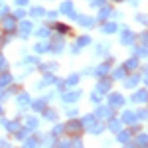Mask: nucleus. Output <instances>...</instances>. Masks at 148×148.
<instances>
[{
    "instance_id": "obj_42",
    "label": "nucleus",
    "mask_w": 148,
    "mask_h": 148,
    "mask_svg": "<svg viewBox=\"0 0 148 148\" xmlns=\"http://www.w3.org/2000/svg\"><path fill=\"white\" fill-rule=\"evenodd\" d=\"M26 2H28V0H16V4H18V6H24Z\"/></svg>"
},
{
    "instance_id": "obj_15",
    "label": "nucleus",
    "mask_w": 148,
    "mask_h": 148,
    "mask_svg": "<svg viewBox=\"0 0 148 148\" xmlns=\"http://www.w3.org/2000/svg\"><path fill=\"white\" fill-rule=\"evenodd\" d=\"M97 91H99V93H105V91H109V81H101V85L97 87Z\"/></svg>"
},
{
    "instance_id": "obj_20",
    "label": "nucleus",
    "mask_w": 148,
    "mask_h": 148,
    "mask_svg": "<svg viewBox=\"0 0 148 148\" xmlns=\"http://www.w3.org/2000/svg\"><path fill=\"white\" fill-rule=\"evenodd\" d=\"M111 130H113V132H119V128H121V123H119V121H111Z\"/></svg>"
},
{
    "instance_id": "obj_41",
    "label": "nucleus",
    "mask_w": 148,
    "mask_h": 148,
    "mask_svg": "<svg viewBox=\"0 0 148 148\" xmlns=\"http://www.w3.org/2000/svg\"><path fill=\"white\" fill-rule=\"evenodd\" d=\"M138 116H140V119H144V116H148V113H146V111H140V113H138Z\"/></svg>"
},
{
    "instance_id": "obj_10",
    "label": "nucleus",
    "mask_w": 148,
    "mask_h": 148,
    "mask_svg": "<svg viewBox=\"0 0 148 148\" xmlns=\"http://www.w3.org/2000/svg\"><path fill=\"white\" fill-rule=\"evenodd\" d=\"M2 26H4L8 32L14 30V18H4V20H2Z\"/></svg>"
},
{
    "instance_id": "obj_45",
    "label": "nucleus",
    "mask_w": 148,
    "mask_h": 148,
    "mask_svg": "<svg viewBox=\"0 0 148 148\" xmlns=\"http://www.w3.org/2000/svg\"><path fill=\"white\" fill-rule=\"evenodd\" d=\"M0 113H2V111H0Z\"/></svg>"
},
{
    "instance_id": "obj_12",
    "label": "nucleus",
    "mask_w": 148,
    "mask_h": 148,
    "mask_svg": "<svg viewBox=\"0 0 148 148\" xmlns=\"http://www.w3.org/2000/svg\"><path fill=\"white\" fill-rule=\"evenodd\" d=\"M136 144H138V146H144V144H148V136H146V134H138Z\"/></svg>"
},
{
    "instance_id": "obj_14",
    "label": "nucleus",
    "mask_w": 148,
    "mask_h": 148,
    "mask_svg": "<svg viewBox=\"0 0 148 148\" xmlns=\"http://www.w3.org/2000/svg\"><path fill=\"white\" fill-rule=\"evenodd\" d=\"M136 83H138V77H130V79H126V83H125V87H136Z\"/></svg>"
},
{
    "instance_id": "obj_9",
    "label": "nucleus",
    "mask_w": 148,
    "mask_h": 148,
    "mask_svg": "<svg viewBox=\"0 0 148 148\" xmlns=\"http://www.w3.org/2000/svg\"><path fill=\"white\" fill-rule=\"evenodd\" d=\"M123 121L130 125V123H134V121H136V116H134V113H130V111H126V113L123 114Z\"/></svg>"
},
{
    "instance_id": "obj_27",
    "label": "nucleus",
    "mask_w": 148,
    "mask_h": 148,
    "mask_svg": "<svg viewBox=\"0 0 148 148\" xmlns=\"http://www.w3.org/2000/svg\"><path fill=\"white\" fill-rule=\"evenodd\" d=\"M148 53V47H138L136 49V56H146Z\"/></svg>"
},
{
    "instance_id": "obj_40",
    "label": "nucleus",
    "mask_w": 148,
    "mask_h": 148,
    "mask_svg": "<svg viewBox=\"0 0 148 148\" xmlns=\"http://www.w3.org/2000/svg\"><path fill=\"white\" fill-rule=\"evenodd\" d=\"M142 44H144V46H148V34L142 36Z\"/></svg>"
},
{
    "instance_id": "obj_1",
    "label": "nucleus",
    "mask_w": 148,
    "mask_h": 148,
    "mask_svg": "<svg viewBox=\"0 0 148 148\" xmlns=\"http://www.w3.org/2000/svg\"><path fill=\"white\" fill-rule=\"evenodd\" d=\"M109 103H111V107H121L125 101H123V97H121L119 93H114V95H111V97H109Z\"/></svg>"
},
{
    "instance_id": "obj_8",
    "label": "nucleus",
    "mask_w": 148,
    "mask_h": 148,
    "mask_svg": "<svg viewBox=\"0 0 148 148\" xmlns=\"http://www.w3.org/2000/svg\"><path fill=\"white\" fill-rule=\"evenodd\" d=\"M20 30H22V36L26 38V36L30 34V30H32V24H30V22H22V24H20Z\"/></svg>"
},
{
    "instance_id": "obj_11",
    "label": "nucleus",
    "mask_w": 148,
    "mask_h": 148,
    "mask_svg": "<svg viewBox=\"0 0 148 148\" xmlns=\"http://www.w3.org/2000/svg\"><path fill=\"white\" fill-rule=\"evenodd\" d=\"M10 81H12V77L6 73V75H2L0 77V87H6V85H10Z\"/></svg>"
},
{
    "instance_id": "obj_34",
    "label": "nucleus",
    "mask_w": 148,
    "mask_h": 148,
    "mask_svg": "<svg viewBox=\"0 0 148 148\" xmlns=\"http://www.w3.org/2000/svg\"><path fill=\"white\" fill-rule=\"evenodd\" d=\"M26 144H28V146H34V144H38V138H28Z\"/></svg>"
},
{
    "instance_id": "obj_30",
    "label": "nucleus",
    "mask_w": 148,
    "mask_h": 148,
    "mask_svg": "<svg viewBox=\"0 0 148 148\" xmlns=\"http://www.w3.org/2000/svg\"><path fill=\"white\" fill-rule=\"evenodd\" d=\"M32 16H44V10L42 8H34L32 10Z\"/></svg>"
},
{
    "instance_id": "obj_18",
    "label": "nucleus",
    "mask_w": 148,
    "mask_h": 148,
    "mask_svg": "<svg viewBox=\"0 0 148 148\" xmlns=\"http://www.w3.org/2000/svg\"><path fill=\"white\" fill-rule=\"evenodd\" d=\"M4 126H8V128H10L12 132H16V130H20V128H18V123H6V121H4Z\"/></svg>"
},
{
    "instance_id": "obj_44",
    "label": "nucleus",
    "mask_w": 148,
    "mask_h": 148,
    "mask_svg": "<svg viewBox=\"0 0 148 148\" xmlns=\"http://www.w3.org/2000/svg\"><path fill=\"white\" fill-rule=\"evenodd\" d=\"M146 85H148V77H146Z\"/></svg>"
},
{
    "instance_id": "obj_37",
    "label": "nucleus",
    "mask_w": 148,
    "mask_h": 148,
    "mask_svg": "<svg viewBox=\"0 0 148 148\" xmlns=\"http://www.w3.org/2000/svg\"><path fill=\"white\" fill-rule=\"evenodd\" d=\"M63 130H65V128H63V126H56V130H53V132H56V134H61V132H63Z\"/></svg>"
},
{
    "instance_id": "obj_24",
    "label": "nucleus",
    "mask_w": 148,
    "mask_h": 148,
    "mask_svg": "<svg viewBox=\"0 0 148 148\" xmlns=\"http://www.w3.org/2000/svg\"><path fill=\"white\" fill-rule=\"evenodd\" d=\"M97 73H99V75H107V73H109V65H101V67L97 69Z\"/></svg>"
},
{
    "instance_id": "obj_39",
    "label": "nucleus",
    "mask_w": 148,
    "mask_h": 148,
    "mask_svg": "<svg viewBox=\"0 0 148 148\" xmlns=\"http://www.w3.org/2000/svg\"><path fill=\"white\" fill-rule=\"evenodd\" d=\"M93 101H95V103H99V101H101V95H97V93H93Z\"/></svg>"
},
{
    "instance_id": "obj_31",
    "label": "nucleus",
    "mask_w": 148,
    "mask_h": 148,
    "mask_svg": "<svg viewBox=\"0 0 148 148\" xmlns=\"http://www.w3.org/2000/svg\"><path fill=\"white\" fill-rule=\"evenodd\" d=\"M6 65H8V63H6V59L0 56V71H4V69H6Z\"/></svg>"
},
{
    "instance_id": "obj_2",
    "label": "nucleus",
    "mask_w": 148,
    "mask_h": 148,
    "mask_svg": "<svg viewBox=\"0 0 148 148\" xmlns=\"http://www.w3.org/2000/svg\"><path fill=\"white\" fill-rule=\"evenodd\" d=\"M65 128H67V132L75 134V132H79V128H81V121H73V123H69Z\"/></svg>"
},
{
    "instance_id": "obj_22",
    "label": "nucleus",
    "mask_w": 148,
    "mask_h": 148,
    "mask_svg": "<svg viewBox=\"0 0 148 148\" xmlns=\"http://www.w3.org/2000/svg\"><path fill=\"white\" fill-rule=\"evenodd\" d=\"M134 67H136V59H128L126 65H125V69H134Z\"/></svg>"
},
{
    "instance_id": "obj_26",
    "label": "nucleus",
    "mask_w": 148,
    "mask_h": 148,
    "mask_svg": "<svg viewBox=\"0 0 148 148\" xmlns=\"http://www.w3.org/2000/svg\"><path fill=\"white\" fill-rule=\"evenodd\" d=\"M87 44H89V38H81L79 42H77V46H75V47H77V49H79L81 46H87Z\"/></svg>"
},
{
    "instance_id": "obj_3",
    "label": "nucleus",
    "mask_w": 148,
    "mask_h": 148,
    "mask_svg": "<svg viewBox=\"0 0 148 148\" xmlns=\"http://www.w3.org/2000/svg\"><path fill=\"white\" fill-rule=\"evenodd\" d=\"M61 12H63V14H69V16H73V18H75V12H73V4H71V2H63Z\"/></svg>"
},
{
    "instance_id": "obj_19",
    "label": "nucleus",
    "mask_w": 148,
    "mask_h": 148,
    "mask_svg": "<svg viewBox=\"0 0 148 148\" xmlns=\"http://www.w3.org/2000/svg\"><path fill=\"white\" fill-rule=\"evenodd\" d=\"M128 138H130V130H126V132H121V134H119V140H121V142H126Z\"/></svg>"
},
{
    "instance_id": "obj_43",
    "label": "nucleus",
    "mask_w": 148,
    "mask_h": 148,
    "mask_svg": "<svg viewBox=\"0 0 148 148\" xmlns=\"http://www.w3.org/2000/svg\"><path fill=\"white\" fill-rule=\"evenodd\" d=\"M6 12H8V8H6V6H0V14H6Z\"/></svg>"
},
{
    "instance_id": "obj_16",
    "label": "nucleus",
    "mask_w": 148,
    "mask_h": 148,
    "mask_svg": "<svg viewBox=\"0 0 148 148\" xmlns=\"http://www.w3.org/2000/svg\"><path fill=\"white\" fill-rule=\"evenodd\" d=\"M103 32H107V34H111V32H116V24H107V26L103 28Z\"/></svg>"
},
{
    "instance_id": "obj_32",
    "label": "nucleus",
    "mask_w": 148,
    "mask_h": 148,
    "mask_svg": "<svg viewBox=\"0 0 148 148\" xmlns=\"http://www.w3.org/2000/svg\"><path fill=\"white\" fill-rule=\"evenodd\" d=\"M77 79H79L77 75H71V77H69V81H67V85H75V83H77Z\"/></svg>"
},
{
    "instance_id": "obj_4",
    "label": "nucleus",
    "mask_w": 148,
    "mask_h": 148,
    "mask_svg": "<svg viewBox=\"0 0 148 148\" xmlns=\"http://www.w3.org/2000/svg\"><path fill=\"white\" fill-rule=\"evenodd\" d=\"M79 95H81L79 91L67 93V95H65V97H63V101H65V103H75V101H77V99H79Z\"/></svg>"
},
{
    "instance_id": "obj_36",
    "label": "nucleus",
    "mask_w": 148,
    "mask_h": 148,
    "mask_svg": "<svg viewBox=\"0 0 148 148\" xmlns=\"http://www.w3.org/2000/svg\"><path fill=\"white\" fill-rule=\"evenodd\" d=\"M105 4V0H93V6H103Z\"/></svg>"
},
{
    "instance_id": "obj_17",
    "label": "nucleus",
    "mask_w": 148,
    "mask_h": 148,
    "mask_svg": "<svg viewBox=\"0 0 148 148\" xmlns=\"http://www.w3.org/2000/svg\"><path fill=\"white\" fill-rule=\"evenodd\" d=\"M61 47H63V42H61V40H59V38H57L56 42H53V44H51V49H56V51H59V49H61Z\"/></svg>"
},
{
    "instance_id": "obj_23",
    "label": "nucleus",
    "mask_w": 148,
    "mask_h": 148,
    "mask_svg": "<svg viewBox=\"0 0 148 148\" xmlns=\"http://www.w3.org/2000/svg\"><path fill=\"white\" fill-rule=\"evenodd\" d=\"M46 49H47L46 44H38V46H36V51H38V53H46Z\"/></svg>"
},
{
    "instance_id": "obj_28",
    "label": "nucleus",
    "mask_w": 148,
    "mask_h": 148,
    "mask_svg": "<svg viewBox=\"0 0 148 148\" xmlns=\"http://www.w3.org/2000/svg\"><path fill=\"white\" fill-rule=\"evenodd\" d=\"M46 119H47V121H56V113H53V111H47Z\"/></svg>"
},
{
    "instance_id": "obj_33",
    "label": "nucleus",
    "mask_w": 148,
    "mask_h": 148,
    "mask_svg": "<svg viewBox=\"0 0 148 148\" xmlns=\"http://www.w3.org/2000/svg\"><path fill=\"white\" fill-rule=\"evenodd\" d=\"M28 126H30V128H36V126H38V121H36V119H30V121H28Z\"/></svg>"
},
{
    "instance_id": "obj_35",
    "label": "nucleus",
    "mask_w": 148,
    "mask_h": 148,
    "mask_svg": "<svg viewBox=\"0 0 148 148\" xmlns=\"http://www.w3.org/2000/svg\"><path fill=\"white\" fill-rule=\"evenodd\" d=\"M109 14H111V10H109V8H103V10H101V18H105V16H109Z\"/></svg>"
},
{
    "instance_id": "obj_21",
    "label": "nucleus",
    "mask_w": 148,
    "mask_h": 148,
    "mask_svg": "<svg viewBox=\"0 0 148 148\" xmlns=\"http://www.w3.org/2000/svg\"><path fill=\"white\" fill-rule=\"evenodd\" d=\"M44 107H46V99H44V101H36L34 103V109H36V111H42Z\"/></svg>"
},
{
    "instance_id": "obj_25",
    "label": "nucleus",
    "mask_w": 148,
    "mask_h": 148,
    "mask_svg": "<svg viewBox=\"0 0 148 148\" xmlns=\"http://www.w3.org/2000/svg\"><path fill=\"white\" fill-rule=\"evenodd\" d=\"M18 103H20L22 107H26V105H28V95H20V97H18Z\"/></svg>"
},
{
    "instance_id": "obj_6",
    "label": "nucleus",
    "mask_w": 148,
    "mask_h": 148,
    "mask_svg": "<svg viewBox=\"0 0 148 148\" xmlns=\"http://www.w3.org/2000/svg\"><path fill=\"white\" fill-rule=\"evenodd\" d=\"M146 99H148L146 91H138V93H134V97H132V101H136V103H142V101H146Z\"/></svg>"
},
{
    "instance_id": "obj_5",
    "label": "nucleus",
    "mask_w": 148,
    "mask_h": 148,
    "mask_svg": "<svg viewBox=\"0 0 148 148\" xmlns=\"http://www.w3.org/2000/svg\"><path fill=\"white\" fill-rule=\"evenodd\" d=\"M95 116L99 119H107V116H111V109H107V107H101V109H97V113H95Z\"/></svg>"
},
{
    "instance_id": "obj_29",
    "label": "nucleus",
    "mask_w": 148,
    "mask_h": 148,
    "mask_svg": "<svg viewBox=\"0 0 148 148\" xmlns=\"http://www.w3.org/2000/svg\"><path fill=\"white\" fill-rule=\"evenodd\" d=\"M113 75H114V77H116V79H121V77L125 75V69H116V71H114Z\"/></svg>"
},
{
    "instance_id": "obj_13",
    "label": "nucleus",
    "mask_w": 148,
    "mask_h": 148,
    "mask_svg": "<svg viewBox=\"0 0 148 148\" xmlns=\"http://www.w3.org/2000/svg\"><path fill=\"white\" fill-rule=\"evenodd\" d=\"M79 22L83 24V26H87V28H91V26H93V20H91V18H87V16H81Z\"/></svg>"
},
{
    "instance_id": "obj_38",
    "label": "nucleus",
    "mask_w": 148,
    "mask_h": 148,
    "mask_svg": "<svg viewBox=\"0 0 148 148\" xmlns=\"http://www.w3.org/2000/svg\"><path fill=\"white\" fill-rule=\"evenodd\" d=\"M38 34H40V36H44V38H46V36H47V34H49V32H47L46 28H42V30H40V32H38Z\"/></svg>"
},
{
    "instance_id": "obj_7",
    "label": "nucleus",
    "mask_w": 148,
    "mask_h": 148,
    "mask_svg": "<svg viewBox=\"0 0 148 148\" xmlns=\"http://www.w3.org/2000/svg\"><path fill=\"white\" fill-rule=\"evenodd\" d=\"M121 42L128 46V44H132V42H134V36L130 34V32H125V34H123V38H121Z\"/></svg>"
}]
</instances>
